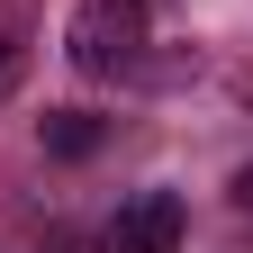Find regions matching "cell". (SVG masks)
Here are the masks:
<instances>
[{
  "label": "cell",
  "mask_w": 253,
  "mask_h": 253,
  "mask_svg": "<svg viewBox=\"0 0 253 253\" xmlns=\"http://www.w3.org/2000/svg\"><path fill=\"white\" fill-rule=\"evenodd\" d=\"M145 54H154L145 0H82V9H73V73H90V82H136Z\"/></svg>",
  "instance_id": "cell-1"
},
{
  "label": "cell",
  "mask_w": 253,
  "mask_h": 253,
  "mask_svg": "<svg viewBox=\"0 0 253 253\" xmlns=\"http://www.w3.org/2000/svg\"><path fill=\"white\" fill-rule=\"evenodd\" d=\"M235 199H244V208H253V172H235Z\"/></svg>",
  "instance_id": "cell-5"
},
{
  "label": "cell",
  "mask_w": 253,
  "mask_h": 253,
  "mask_svg": "<svg viewBox=\"0 0 253 253\" xmlns=\"http://www.w3.org/2000/svg\"><path fill=\"white\" fill-rule=\"evenodd\" d=\"M27 63H37V0H0V109L18 100Z\"/></svg>",
  "instance_id": "cell-3"
},
{
  "label": "cell",
  "mask_w": 253,
  "mask_h": 253,
  "mask_svg": "<svg viewBox=\"0 0 253 253\" xmlns=\"http://www.w3.org/2000/svg\"><path fill=\"white\" fill-rule=\"evenodd\" d=\"M45 145H54V154H90V145H100V126H90L82 109H63V118H45Z\"/></svg>",
  "instance_id": "cell-4"
},
{
  "label": "cell",
  "mask_w": 253,
  "mask_h": 253,
  "mask_svg": "<svg viewBox=\"0 0 253 253\" xmlns=\"http://www.w3.org/2000/svg\"><path fill=\"white\" fill-rule=\"evenodd\" d=\"M100 253H181V199L172 190H136V199L109 217Z\"/></svg>",
  "instance_id": "cell-2"
}]
</instances>
